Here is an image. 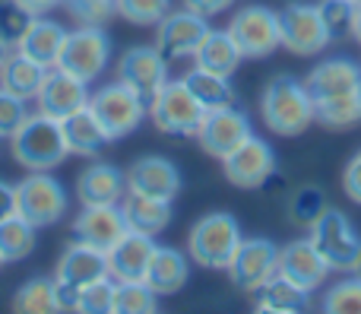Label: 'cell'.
Here are the masks:
<instances>
[{
  "mask_svg": "<svg viewBox=\"0 0 361 314\" xmlns=\"http://www.w3.org/2000/svg\"><path fill=\"white\" fill-rule=\"evenodd\" d=\"M118 16L133 25H159L171 13V0H114Z\"/></svg>",
  "mask_w": 361,
  "mask_h": 314,
  "instance_id": "40",
  "label": "cell"
},
{
  "mask_svg": "<svg viewBox=\"0 0 361 314\" xmlns=\"http://www.w3.org/2000/svg\"><path fill=\"white\" fill-rule=\"evenodd\" d=\"M61 127H63L67 150L76 152V156H95V152H102V146L111 143L89 105L80 108V111H73V114H67V118L61 121Z\"/></svg>",
  "mask_w": 361,
  "mask_h": 314,
  "instance_id": "29",
  "label": "cell"
},
{
  "mask_svg": "<svg viewBox=\"0 0 361 314\" xmlns=\"http://www.w3.org/2000/svg\"><path fill=\"white\" fill-rule=\"evenodd\" d=\"M108 57H111V38H108V32L102 25H80V29L67 32V38H63L57 67L80 76L82 83H92L108 67Z\"/></svg>",
  "mask_w": 361,
  "mask_h": 314,
  "instance_id": "7",
  "label": "cell"
},
{
  "mask_svg": "<svg viewBox=\"0 0 361 314\" xmlns=\"http://www.w3.org/2000/svg\"><path fill=\"white\" fill-rule=\"evenodd\" d=\"M130 232L124 219L121 203H105V207H82V213L73 219V241L92 245L99 251H111L124 235Z\"/></svg>",
  "mask_w": 361,
  "mask_h": 314,
  "instance_id": "15",
  "label": "cell"
},
{
  "mask_svg": "<svg viewBox=\"0 0 361 314\" xmlns=\"http://www.w3.org/2000/svg\"><path fill=\"white\" fill-rule=\"evenodd\" d=\"M352 4H361V0H352Z\"/></svg>",
  "mask_w": 361,
  "mask_h": 314,
  "instance_id": "51",
  "label": "cell"
},
{
  "mask_svg": "<svg viewBox=\"0 0 361 314\" xmlns=\"http://www.w3.org/2000/svg\"><path fill=\"white\" fill-rule=\"evenodd\" d=\"M44 76H48V67H42L38 61H32L29 54H23L19 48H10L4 67H0V89L19 95V99H35L38 89H42Z\"/></svg>",
  "mask_w": 361,
  "mask_h": 314,
  "instance_id": "24",
  "label": "cell"
},
{
  "mask_svg": "<svg viewBox=\"0 0 361 314\" xmlns=\"http://www.w3.org/2000/svg\"><path fill=\"white\" fill-rule=\"evenodd\" d=\"M317 10L326 32H330V42H343V38H349L355 32L358 4H352V0H320Z\"/></svg>",
  "mask_w": 361,
  "mask_h": 314,
  "instance_id": "37",
  "label": "cell"
},
{
  "mask_svg": "<svg viewBox=\"0 0 361 314\" xmlns=\"http://www.w3.org/2000/svg\"><path fill=\"white\" fill-rule=\"evenodd\" d=\"M187 279H190V267L184 254L178 248H156L152 264L146 270V286L156 296H175L187 286Z\"/></svg>",
  "mask_w": 361,
  "mask_h": 314,
  "instance_id": "27",
  "label": "cell"
},
{
  "mask_svg": "<svg viewBox=\"0 0 361 314\" xmlns=\"http://www.w3.org/2000/svg\"><path fill=\"white\" fill-rule=\"evenodd\" d=\"M222 165H225V178L235 188L254 191V188H263L276 175V152L267 140L250 133L235 152H228L222 159Z\"/></svg>",
  "mask_w": 361,
  "mask_h": 314,
  "instance_id": "12",
  "label": "cell"
},
{
  "mask_svg": "<svg viewBox=\"0 0 361 314\" xmlns=\"http://www.w3.org/2000/svg\"><path fill=\"white\" fill-rule=\"evenodd\" d=\"M29 118L25 111V99L0 89V137H13V133L23 127V121Z\"/></svg>",
  "mask_w": 361,
  "mask_h": 314,
  "instance_id": "43",
  "label": "cell"
},
{
  "mask_svg": "<svg viewBox=\"0 0 361 314\" xmlns=\"http://www.w3.org/2000/svg\"><path fill=\"white\" fill-rule=\"evenodd\" d=\"M305 86H307V92H311L314 105L361 92V64H355L352 57H330V61L317 64V67L307 73Z\"/></svg>",
  "mask_w": 361,
  "mask_h": 314,
  "instance_id": "18",
  "label": "cell"
},
{
  "mask_svg": "<svg viewBox=\"0 0 361 314\" xmlns=\"http://www.w3.org/2000/svg\"><path fill=\"white\" fill-rule=\"evenodd\" d=\"M156 238L143 232H127L118 245L108 251V277L118 283H130V279H146V270L156 254Z\"/></svg>",
  "mask_w": 361,
  "mask_h": 314,
  "instance_id": "21",
  "label": "cell"
},
{
  "mask_svg": "<svg viewBox=\"0 0 361 314\" xmlns=\"http://www.w3.org/2000/svg\"><path fill=\"white\" fill-rule=\"evenodd\" d=\"M241 61H244V54L238 51L228 29H209V35L203 38V44L193 54V64L200 70H209V73H219V76H231Z\"/></svg>",
  "mask_w": 361,
  "mask_h": 314,
  "instance_id": "30",
  "label": "cell"
},
{
  "mask_svg": "<svg viewBox=\"0 0 361 314\" xmlns=\"http://www.w3.org/2000/svg\"><path fill=\"white\" fill-rule=\"evenodd\" d=\"M10 213H16V200H13V188L0 181V219H6Z\"/></svg>",
  "mask_w": 361,
  "mask_h": 314,
  "instance_id": "47",
  "label": "cell"
},
{
  "mask_svg": "<svg viewBox=\"0 0 361 314\" xmlns=\"http://www.w3.org/2000/svg\"><path fill=\"white\" fill-rule=\"evenodd\" d=\"M250 133L254 131H250L247 114L238 111L235 105H228V108H216V111L203 114L197 140H200V146H203V152H209V156H216V159H225L228 152H235Z\"/></svg>",
  "mask_w": 361,
  "mask_h": 314,
  "instance_id": "14",
  "label": "cell"
},
{
  "mask_svg": "<svg viewBox=\"0 0 361 314\" xmlns=\"http://www.w3.org/2000/svg\"><path fill=\"white\" fill-rule=\"evenodd\" d=\"M114 286L118 283H111L108 277L80 286V292H76V311L80 314H114Z\"/></svg>",
  "mask_w": 361,
  "mask_h": 314,
  "instance_id": "39",
  "label": "cell"
},
{
  "mask_svg": "<svg viewBox=\"0 0 361 314\" xmlns=\"http://www.w3.org/2000/svg\"><path fill=\"white\" fill-rule=\"evenodd\" d=\"M63 38H67V29L61 23L48 16H35L25 32V38L16 44L23 54H29L32 61H38L42 67H57V57H61V48H63Z\"/></svg>",
  "mask_w": 361,
  "mask_h": 314,
  "instance_id": "25",
  "label": "cell"
},
{
  "mask_svg": "<svg viewBox=\"0 0 361 314\" xmlns=\"http://www.w3.org/2000/svg\"><path fill=\"white\" fill-rule=\"evenodd\" d=\"M156 29H159L156 32L159 54L169 64H175V61H184V57L197 54V48L203 44V38L209 35L212 25L206 16H200V13L184 6V10H171Z\"/></svg>",
  "mask_w": 361,
  "mask_h": 314,
  "instance_id": "10",
  "label": "cell"
},
{
  "mask_svg": "<svg viewBox=\"0 0 361 314\" xmlns=\"http://www.w3.org/2000/svg\"><path fill=\"white\" fill-rule=\"evenodd\" d=\"M127 175V194L159 197V200H175L180 191V175L175 162L162 156H143L124 171Z\"/></svg>",
  "mask_w": 361,
  "mask_h": 314,
  "instance_id": "19",
  "label": "cell"
},
{
  "mask_svg": "<svg viewBox=\"0 0 361 314\" xmlns=\"http://www.w3.org/2000/svg\"><path fill=\"white\" fill-rule=\"evenodd\" d=\"M231 4H235V0H184L187 10L200 13V16H206V19H212V16H219V13H225Z\"/></svg>",
  "mask_w": 361,
  "mask_h": 314,
  "instance_id": "45",
  "label": "cell"
},
{
  "mask_svg": "<svg viewBox=\"0 0 361 314\" xmlns=\"http://www.w3.org/2000/svg\"><path fill=\"white\" fill-rule=\"evenodd\" d=\"M263 121L273 133L279 137H298L314 124V102L305 83H298L295 76L279 73L267 83L260 99Z\"/></svg>",
  "mask_w": 361,
  "mask_h": 314,
  "instance_id": "1",
  "label": "cell"
},
{
  "mask_svg": "<svg viewBox=\"0 0 361 314\" xmlns=\"http://www.w3.org/2000/svg\"><path fill=\"white\" fill-rule=\"evenodd\" d=\"M127 194V175L108 162H95L76 178V197L82 207H105L121 203Z\"/></svg>",
  "mask_w": 361,
  "mask_h": 314,
  "instance_id": "22",
  "label": "cell"
},
{
  "mask_svg": "<svg viewBox=\"0 0 361 314\" xmlns=\"http://www.w3.org/2000/svg\"><path fill=\"white\" fill-rule=\"evenodd\" d=\"M326 210H330V200H326L324 188H317V184H305V188H298L295 197L288 200V219L298 222V226H314Z\"/></svg>",
  "mask_w": 361,
  "mask_h": 314,
  "instance_id": "36",
  "label": "cell"
},
{
  "mask_svg": "<svg viewBox=\"0 0 361 314\" xmlns=\"http://www.w3.org/2000/svg\"><path fill=\"white\" fill-rule=\"evenodd\" d=\"M89 95H92L89 92V83H82L80 76L67 73V70H61V67H51L48 76H44V83H42V89H38L35 102H38V111L63 121L67 114L86 108Z\"/></svg>",
  "mask_w": 361,
  "mask_h": 314,
  "instance_id": "17",
  "label": "cell"
},
{
  "mask_svg": "<svg viewBox=\"0 0 361 314\" xmlns=\"http://www.w3.org/2000/svg\"><path fill=\"white\" fill-rule=\"evenodd\" d=\"M118 80H124L130 89H137L146 102L169 83V61L159 54L156 44H137L130 48L118 64Z\"/></svg>",
  "mask_w": 361,
  "mask_h": 314,
  "instance_id": "16",
  "label": "cell"
},
{
  "mask_svg": "<svg viewBox=\"0 0 361 314\" xmlns=\"http://www.w3.org/2000/svg\"><path fill=\"white\" fill-rule=\"evenodd\" d=\"M6 54H10V48H6L4 42H0V67H4V61H6Z\"/></svg>",
  "mask_w": 361,
  "mask_h": 314,
  "instance_id": "49",
  "label": "cell"
},
{
  "mask_svg": "<svg viewBox=\"0 0 361 314\" xmlns=\"http://www.w3.org/2000/svg\"><path fill=\"white\" fill-rule=\"evenodd\" d=\"M244 235L241 226L231 213H206L203 219L193 222L190 238H187V254L193 264L203 270H228L235 260L238 248H241Z\"/></svg>",
  "mask_w": 361,
  "mask_h": 314,
  "instance_id": "3",
  "label": "cell"
},
{
  "mask_svg": "<svg viewBox=\"0 0 361 314\" xmlns=\"http://www.w3.org/2000/svg\"><path fill=\"white\" fill-rule=\"evenodd\" d=\"M32 19L35 16H32L23 4H16V0H0V42H4L6 48H16L25 38V32H29Z\"/></svg>",
  "mask_w": 361,
  "mask_h": 314,
  "instance_id": "38",
  "label": "cell"
},
{
  "mask_svg": "<svg viewBox=\"0 0 361 314\" xmlns=\"http://www.w3.org/2000/svg\"><path fill=\"white\" fill-rule=\"evenodd\" d=\"M314 121H320L330 131H349V127L361 124V92L314 105Z\"/></svg>",
  "mask_w": 361,
  "mask_h": 314,
  "instance_id": "34",
  "label": "cell"
},
{
  "mask_svg": "<svg viewBox=\"0 0 361 314\" xmlns=\"http://www.w3.org/2000/svg\"><path fill=\"white\" fill-rule=\"evenodd\" d=\"M228 35L235 38L238 51L244 57H267L276 48H282V32H279V13L269 6H244L231 16Z\"/></svg>",
  "mask_w": 361,
  "mask_h": 314,
  "instance_id": "9",
  "label": "cell"
},
{
  "mask_svg": "<svg viewBox=\"0 0 361 314\" xmlns=\"http://www.w3.org/2000/svg\"><path fill=\"white\" fill-rule=\"evenodd\" d=\"M326 273H330V264L324 260V254L314 248L311 238L292 241V245L279 248V277L292 279L295 286L314 292L324 286Z\"/></svg>",
  "mask_w": 361,
  "mask_h": 314,
  "instance_id": "20",
  "label": "cell"
},
{
  "mask_svg": "<svg viewBox=\"0 0 361 314\" xmlns=\"http://www.w3.org/2000/svg\"><path fill=\"white\" fill-rule=\"evenodd\" d=\"M206 108L197 102V95L187 89L184 80H169L149 102V118L169 137H197L203 124Z\"/></svg>",
  "mask_w": 361,
  "mask_h": 314,
  "instance_id": "5",
  "label": "cell"
},
{
  "mask_svg": "<svg viewBox=\"0 0 361 314\" xmlns=\"http://www.w3.org/2000/svg\"><path fill=\"white\" fill-rule=\"evenodd\" d=\"M35 251V226L23 219L19 213H10L0 219V264L23 260Z\"/></svg>",
  "mask_w": 361,
  "mask_h": 314,
  "instance_id": "32",
  "label": "cell"
},
{
  "mask_svg": "<svg viewBox=\"0 0 361 314\" xmlns=\"http://www.w3.org/2000/svg\"><path fill=\"white\" fill-rule=\"evenodd\" d=\"M352 273H355V277L361 279V254H358V260H355V270H352Z\"/></svg>",
  "mask_w": 361,
  "mask_h": 314,
  "instance_id": "50",
  "label": "cell"
},
{
  "mask_svg": "<svg viewBox=\"0 0 361 314\" xmlns=\"http://www.w3.org/2000/svg\"><path fill=\"white\" fill-rule=\"evenodd\" d=\"M89 108H92V114L99 118L102 131L108 133L111 143L130 137L146 121V114H149V102H146L137 89L127 86L124 80L108 83L99 92H92L89 95Z\"/></svg>",
  "mask_w": 361,
  "mask_h": 314,
  "instance_id": "4",
  "label": "cell"
},
{
  "mask_svg": "<svg viewBox=\"0 0 361 314\" xmlns=\"http://www.w3.org/2000/svg\"><path fill=\"white\" fill-rule=\"evenodd\" d=\"M352 35L361 42V4H358V13H355V32H352Z\"/></svg>",
  "mask_w": 361,
  "mask_h": 314,
  "instance_id": "48",
  "label": "cell"
},
{
  "mask_svg": "<svg viewBox=\"0 0 361 314\" xmlns=\"http://www.w3.org/2000/svg\"><path fill=\"white\" fill-rule=\"evenodd\" d=\"M13 311L19 314H51L57 311V279L35 277L13 296Z\"/></svg>",
  "mask_w": 361,
  "mask_h": 314,
  "instance_id": "33",
  "label": "cell"
},
{
  "mask_svg": "<svg viewBox=\"0 0 361 314\" xmlns=\"http://www.w3.org/2000/svg\"><path fill=\"white\" fill-rule=\"evenodd\" d=\"M63 6L80 25H105L111 16H118L114 0H63Z\"/></svg>",
  "mask_w": 361,
  "mask_h": 314,
  "instance_id": "42",
  "label": "cell"
},
{
  "mask_svg": "<svg viewBox=\"0 0 361 314\" xmlns=\"http://www.w3.org/2000/svg\"><path fill=\"white\" fill-rule=\"evenodd\" d=\"M279 32H282V48L292 54L307 57L320 54L330 44V32H326L320 10L314 4H288L279 10Z\"/></svg>",
  "mask_w": 361,
  "mask_h": 314,
  "instance_id": "11",
  "label": "cell"
},
{
  "mask_svg": "<svg viewBox=\"0 0 361 314\" xmlns=\"http://www.w3.org/2000/svg\"><path fill=\"white\" fill-rule=\"evenodd\" d=\"M254 302H257V311H269V314H301L307 311L311 305V292L295 286L292 279L286 277H269L260 289L254 292Z\"/></svg>",
  "mask_w": 361,
  "mask_h": 314,
  "instance_id": "28",
  "label": "cell"
},
{
  "mask_svg": "<svg viewBox=\"0 0 361 314\" xmlns=\"http://www.w3.org/2000/svg\"><path fill=\"white\" fill-rule=\"evenodd\" d=\"M276 273H279V248L269 238H244L228 267L231 283L241 292H250V296Z\"/></svg>",
  "mask_w": 361,
  "mask_h": 314,
  "instance_id": "13",
  "label": "cell"
},
{
  "mask_svg": "<svg viewBox=\"0 0 361 314\" xmlns=\"http://www.w3.org/2000/svg\"><path fill=\"white\" fill-rule=\"evenodd\" d=\"M10 143H13V159L29 171H51L70 156L61 121L44 111L29 114L23 121V127L10 137Z\"/></svg>",
  "mask_w": 361,
  "mask_h": 314,
  "instance_id": "2",
  "label": "cell"
},
{
  "mask_svg": "<svg viewBox=\"0 0 361 314\" xmlns=\"http://www.w3.org/2000/svg\"><path fill=\"white\" fill-rule=\"evenodd\" d=\"M121 210H124L127 229L143 232V235H152V238H156L159 232H165L169 222H171V200H159V197L124 194Z\"/></svg>",
  "mask_w": 361,
  "mask_h": 314,
  "instance_id": "26",
  "label": "cell"
},
{
  "mask_svg": "<svg viewBox=\"0 0 361 314\" xmlns=\"http://www.w3.org/2000/svg\"><path fill=\"white\" fill-rule=\"evenodd\" d=\"M311 241H314V248L324 254L330 270H336V273L355 270V260L361 254V238L343 210H333V207L326 210L311 226Z\"/></svg>",
  "mask_w": 361,
  "mask_h": 314,
  "instance_id": "8",
  "label": "cell"
},
{
  "mask_svg": "<svg viewBox=\"0 0 361 314\" xmlns=\"http://www.w3.org/2000/svg\"><path fill=\"white\" fill-rule=\"evenodd\" d=\"M326 314H361V279H343L324 296Z\"/></svg>",
  "mask_w": 361,
  "mask_h": 314,
  "instance_id": "41",
  "label": "cell"
},
{
  "mask_svg": "<svg viewBox=\"0 0 361 314\" xmlns=\"http://www.w3.org/2000/svg\"><path fill=\"white\" fill-rule=\"evenodd\" d=\"M102 277H108V254L92 245H82V241H73V245L61 254L57 270H54L57 283L76 286V289L86 283H95V279H102Z\"/></svg>",
  "mask_w": 361,
  "mask_h": 314,
  "instance_id": "23",
  "label": "cell"
},
{
  "mask_svg": "<svg viewBox=\"0 0 361 314\" xmlns=\"http://www.w3.org/2000/svg\"><path fill=\"white\" fill-rule=\"evenodd\" d=\"M16 4H23L32 16H44V13H51L54 6H61L63 0H16Z\"/></svg>",
  "mask_w": 361,
  "mask_h": 314,
  "instance_id": "46",
  "label": "cell"
},
{
  "mask_svg": "<svg viewBox=\"0 0 361 314\" xmlns=\"http://www.w3.org/2000/svg\"><path fill=\"white\" fill-rule=\"evenodd\" d=\"M184 83H187V89L197 95V102L206 108V111L235 105V89H231L228 76H219V73H209V70L193 67L190 73L184 76Z\"/></svg>",
  "mask_w": 361,
  "mask_h": 314,
  "instance_id": "31",
  "label": "cell"
},
{
  "mask_svg": "<svg viewBox=\"0 0 361 314\" xmlns=\"http://www.w3.org/2000/svg\"><path fill=\"white\" fill-rule=\"evenodd\" d=\"M13 200H16V213L35 229L54 226L67 213V191L48 171H32L29 178H23L13 188Z\"/></svg>",
  "mask_w": 361,
  "mask_h": 314,
  "instance_id": "6",
  "label": "cell"
},
{
  "mask_svg": "<svg viewBox=\"0 0 361 314\" xmlns=\"http://www.w3.org/2000/svg\"><path fill=\"white\" fill-rule=\"evenodd\" d=\"M118 283V279H114ZM156 292L146 286V279H130V283L114 286V314H152L159 308Z\"/></svg>",
  "mask_w": 361,
  "mask_h": 314,
  "instance_id": "35",
  "label": "cell"
},
{
  "mask_svg": "<svg viewBox=\"0 0 361 314\" xmlns=\"http://www.w3.org/2000/svg\"><path fill=\"white\" fill-rule=\"evenodd\" d=\"M343 191H345V197H349V200L361 203V150L349 159V165H345V171H343Z\"/></svg>",
  "mask_w": 361,
  "mask_h": 314,
  "instance_id": "44",
  "label": "cell"
}]
</instances>
